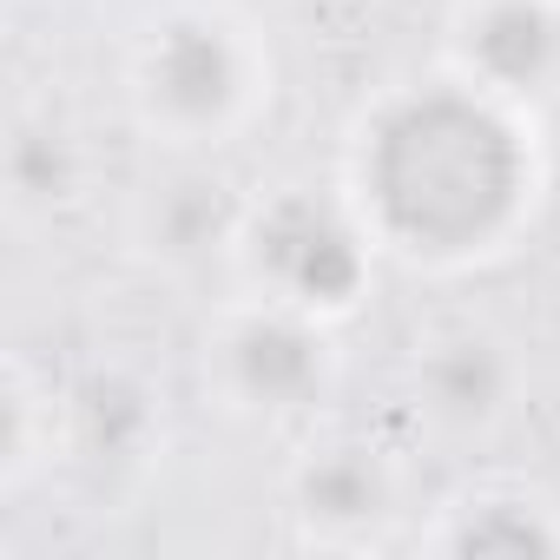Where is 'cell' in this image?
Here are the masks:
<instances>
[{
	"label": "cell",
	"instance_id": "1",
	"mask_svg": "<svg viewBox=\"0 0 560 560\" xmlns=\"http://www.w3.org/2000/svg\"><path fill=\"white\" fill-rule=\"evenodd\" d=\"M363 191L396 244L422 257H468L514 224L527 152L494 100L429 86L376 126L363 152Z\"/></svg>",
	"mask_w": 560,
	"mask_h": 560
},
{
	"label": "cell",
	"instance_id": "2",
	"mask_svg": "<svg viewBox=\"0 0 560 560\" xmlns=\"http://www.w3.org/2000/svg\"><path fill=\"white\" fill-rule=\"evenodd\" d=\"M244 264L250 277L291 311L337 317L370 284V237L357 218L317 191H277L244 218Z\"/></svg>",
	"mask_w": 560,
	"mask_h": 560
},
{
	"label": "cell",
	"instance_id": "3",
	"mask_svg": "<svg viewBox=\"0 0 560 560\" xmlns=\"http://www.w3.org/2000/svg\"><path fill=\"white\" fill-rule=\"evenodd\" d=\"M250 100V54L218 14H172L139 54V106L172 139H218Z\"/></svg>",
	"mask_w": 560,
	"mask_h": 560
},
{
	"label": "cell",
	"instance_id": "4",
	"mask_svg": "<svg viewBox=\"0 0 560 560\" xmlns=\"http://www.w3.org/2000/svg\"><path fill=\"white\" fill-rule=\"evenodd\" d=\"M218 363H224V383L270 416H298L330 389V343L311 324V311H291V304L244 311L224 330Z\"/></svg>",
	"mask_w": 560,
	"mask_h": 560
},
{
	"label": "cell",
	"instance_id": "5",
	"mask_svg": "<svg viewBox=\"0 0 560 560\" xmlns=\"http://www.w3.org/2000/svg\"><path fill=\"white\" fill-rule=\"evenodd\" d=\"M462 60L488 93H547L560 80V0H475Z\"/></svg>",
	"mask_w": 560,
	"mask_h": 560
},
{
	"label": "cell",
	"instance_id": "6",
	"mask_svg": "<svg viewBox=\"0 0 560 560\" xmlns=\"http://www.w3.org/2000/svg\"><path fill=\"white\" fill-rule=\"evenodd\" d=\"M416 396L448 429H488L514 396V357L488 330H442L416 350Z\"/></svg>",
	"mask_w": 560,
	"mask_h": 560
},
{
	"label": "cell",
	"instance_id": "7",
	"mask_svg": "<svg viewBox=\"0 0 560 560\" xmlns=\"http://www.w3.org/2000/svg\"><path fill=\"white\" fill-rule=\"evenodd\" d=\"M244 218L250 211L237 205V191L218 172H198L191 165V172H172V178H159L145 191L139 237L165 264H205V257H218V250H231L244 237Z\"/></svg>",
	"mask_w": 560,
	"mask_h": 560
},
{
	"label": "cell",
	"instance_id": "8",
	"mask_svg": "<svg viewBox=\"0 0 560 560\" xmlns=\"http://www.w3.org/2000/svg\"><path fill=\"white\" fill-rule=\"evenodd\" d=\"M159 435L152 389L132 370H93L73 389V448L100 468H132Z\"/></svg>",
	"mask_w": 560,
	"mask_h": 560
},
{
	"label": "cell",
	"instance_id": "9",
	"mask_svg": "<svg viewBox=\"0 0 560 560\" xmlns=\"http://www.w3.org/2000/svg\"><path fill=\"white\" fill-rule=\"evenodd\" d=\"M298 514L343 534V527H370L383 508H389V468L376 462V448H357V442H337V448H317L298 481Z\"/></svg>",
	"mask_w": 560,
	"mask_h": 560
},
{
	"label": "cell",
	"instance_id": "10",
	"mask_svg": "<svg viewBox=\"0 0 560 560\" xmlns=\"http://www.w3.org/2000/svg\"><path fill=\"white\" fill-rule=\"evenodd\" d=\"M86 178V152L60 119H21L8 139V198L14 211H60Z\"/></svg>",
	"mask_w": 560,
	"mask_h": 560
},
{
	"label": "cell",
	"instance_id": "11",
	"mask_svg": "<svg viewBox=\"0 0 560 560\" xmlns=\"http://www.w3.org/2000/svg\"><path fill=\"white\" fill-rule=\"evenodd\" d=\"M448 547L455 553H553L560 547V534L527 508V501H481L455 534H448Z\"/></svg>",
	"mask_w": 560,
	"mask_h": 560
},
{
	"label": "cell",
	"instance_id": "12",
	"mask_svg": "<svg viewBox=\"0 0 560 560\" xmlns=\"http://www.w3.org/2000/svg\"><path fill=\"white\" fill-rule=\"evenodd\" d=\"M0 409H8V429H0V468H8V481H21V468L34 462V455H27L34 389H27V370H21V363H8V383H0Z\"/></svg>",
	"mask_w": 560,
	"mask_h": 560
}]
</instances>
